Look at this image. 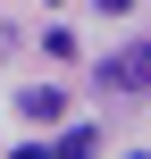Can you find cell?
<instances>
[{"label":"cell","instance_id":"obj_1","mask_svg":"<svg viewBox=\"0 0 151 159\" xmlns=\"http://www.w3.org/2000/svg\"><path fill=\"white\" fill-rule=\"evenodd\" d=\"M92 84H101V92H118V101H143V92H151V42L109 50V59L92 67Z\"/></svg>","mask_w":151,"mask_h":159},{"label":"cell","instance_id":"obj_2","mask_svg":"<svg viewBox=\"0 0 151 159\" xmlns=\"http://www.w3.org/2000/svg\"><path fill=\"white\" fill-rule=\"evenodd\" d=\"M17 109H25V117H34V126H50V117H59V109H67V101H59V92H50V84H25V92H17Z\"/></svg>","mask_w":151,"mask_h":159},{"label":"cell","instance_id":"obj_3","mask_svg":"<svg viewBox=\"0 0 151 159\" xmlns=\"http://www.w3.org/2000/svg\"><path fill=\"white\" fill-rule=\"evenodd\" d=\"M50 151H101V126H67V134H59Z\"/></svg>","mask_w":151,"mask_h":159}]
</instances>
